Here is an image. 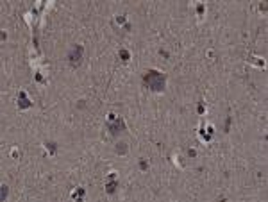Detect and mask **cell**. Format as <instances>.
Segmentation results:
<instances>
[{"label":"cell","instance_id":"5b68a950","mask_svg":"<svg viewBox=\"0 0 268 202\" xmlns=\"http://www.w3.org/2000/svg\"><path fill=\"white\" fill-rule=\"evenodd\" d=\"M30 105H32V102L27 99L25 91H20L18 93V108L20 109H27V108H30Z\"/></svg>","mask_w":268,"mask_h":202},{"label":"cell","instance_id":"9c48e42d","mask_svg":"<svg viewBox=\"0 0 268 202\" xmlns=\"http://www.w3.org/2000/svg\"><path fill=\"white\" fill-rule=\"evenodd\" d=\"M7 195H9V188H7L5 184H2V191H0V199H2V200H5V199H7Z\"/></svg>","mask_w":268,"mask_h":202},{"label":"cell","instance_id":"6da1fadb","mask_svg":"<svg viewBox=\"0 0 268 202\" xmlns=\"http://www.w3.org/2000/svg\"><path fill=\"white\" fill-rule=\"evenodd\" d=\"M143 84L152 91H163L164 84H166V75L157 72V70H148L143 75Z\"/></svg>","mask_w":268,"mask_h":202},{"label":"cell","instance_id":"7c38bea8","mask_svg":"<svg viewBox=\"0 0 268 202\" xmlns=\"http://www.w3.org/2000/svg\"><path fill=\"white\" fill-rule=\"evenodd\" d=\"M139 168H141V170H147V168H148V163L145 161V159H141V161H139Z\"/></svg>","mask_w":268,"mask_h":202},{"label":"cell","instance_id":"5bb4252c","mask_svg":"<svg viewBox=\"0 0 268 202\" xmlns=\"http://www.w3.org/2000/svg\"><path fill=\"white\" fill-rule=\"evenodd\" d=\"M197 13H199V14H202V13H204V6H202V4H199V6H197Z\"/></svg>","mask_w":268,"mask_h":202},{"label":"cell","instance_id":"8992f818","mask_svg":"<svg viewBox=\"0 0 268 202\" xmlns=\"http://www.w3.org/2000/svg\"><path fill=\"white\" fill-rule=\"evenodd\" d=\"M115 152H116V154H120V156L127 154V143H116V147H115Z\"/></svg>","mask_w":268,"mask_h":202},{"label":"cell","instance_id":"277c9868","mask_svg":"<svg viewBox=\"0 0 268 202\" xmlns=\"http://www.w3.org/2000/svg\"><path fill=\"white\" fill-rule=\"evenodd\" d=\"M118 188V181H116V174L115 172H111L109 177H107V183H106V193L107 195H113L116 191Z\"/></svg>","mask_w":268,"mask_h":202},{"label":"cell","instance_id":"8fae6325","mask_svg":"<svg viewBox=\"0 0 268 202\" xmlns=\"http://www.w3.org/2000/svg\"><path fill=\"white\" fill-rule=\"evenodd\" d=\"M71 197H74V199H79V200H80L82 197H84V190H82V188H79V190H77V191H75V193L71 195Z\"/></svg>","mask_w":268,"mask_h":202},{"label":"cell","instance_id":"2e32d148","mask_svg":"<svg viewBox=\"0 0 268 202\" xmlns=\"http://www.w3.org/2000/svg\"><path fill=\"white\" fill-rule=\"evenodd\" d=\"M159 54H161L163 57H168V52H166V50H159Z\"/></svg>","mask_w":268,"mask_h":202},{"label":"cell","instance_id":"30bf717a","mask_svg":"<svg viewBox=\"0 0 268 202\" xmlns=\"http://www.w3.org/2000/svg\"><path fill=\"white\" fill-rule=\"evenodd\" d=\"M231 122H232V116H227V120H225V125H223V131L229 132L231 131Z\"/></svg>","mask_w":268,"mask_h":202},{"label":"cell","instance_id":"9a60e30c","mask_svg":"<svg viewBox=\"0 0 268 202\" xmlns=\"http://www.w3.org/2000/svg\"><path fill=\"white\" fill-rule=\"evenodd\" d=\"M188 156H190V157H195V156H197V152H195L193 148H190V150H188Z\"/></svg>","mask_w":268,"mask_h":202},{"label":"cell","instance_id":"4fadbf2b","mask_svg":"<svg viewBox=\"0 0 268 202\" xmlns=\"http://www.w3.org/2000/svg\"><path fill=\"white\" fill-rule=\"evenodd\" d=\"M116 23H120V25H125V16H116Z\"/></svg>","mask_w":268,"mask_h":202},{"label":"cell","instance_id":"3957f363","mask_svg":"<svg viewBox=\"0 0 268 202\" xmlns=\"http://www.w3.org/2000/svg\"><path fill=\"white\" fill-rule=\"evenodd\" d=\"M82 56H84V47H82V45H74L71 50L68 52V63L74 68H77L82 63Z\"/></svg>","mask_w":268,"mask_h":202},{"label":"cell","instance_id":"e0dca14e","mask_svg":"<svg viewBox=\"0 0 268 202\" xmlns=\"http://www.w3.org/2000/svg\"><path fill=\"white\" fill-rule=\"evenodd\" d=\"M199 113H200V114L204 113V105H202V104H199Z\"/></svg>","mask_w":268,"mask_h":202},{"label":"cell","instance_id":"52a82bcc","mask_svg":"<svg viewBox=\"0 0 268 202\" xmlns=\"http://www.w3.org/2000/svg\"><path fill=\"white\" fill-rule=\"evenodd\" d=\"M45 148H47V150H48L50 154H52V156L57 152V145H56L54 141H47V143H45Z\"/></svg>","mask_w":268,"mask_h":202},{"label":"cell","instance_id":"7a4b0ae2","mask_svg":"<svg viewBox=\"0 0 268 202\" xmlns=\"http://www.w3.org/2000/svg\"><path fill=\"white\" fill-rule=\"evenodd\" d=\"M106 129L109 131L111 136H118L120 132L125 131V122H123L122 116H116V114H109L107 116V122H106Z\"/></svg>","mask_w":268,"mask_h":202},{"label":"cell","instance_id":"ba28073f","mask_svg":"<svg viewBox=\"0 0 268 202\" xmlns=\"http://www.w3.org/2000/svg\"><path fill=\"white\" fill-rule=\"evenodd\" d=\"M120 59H122L123 63H127V61L131 59V54H129V50H125V48H122V50H120Z\"/></svg>","mask_w":268,"mask_h":202}]
</instances>
